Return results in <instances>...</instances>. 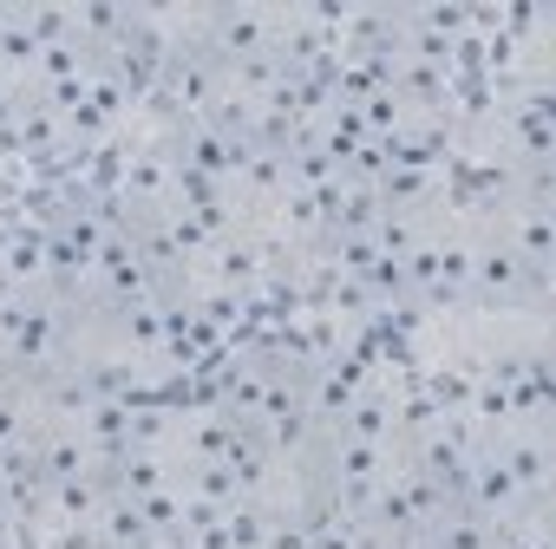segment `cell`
Returning a JSON list of instances; mask_svg holds the SVG:
<instances>
[{"label":"cell","instance_id":"7c38bea8","mask_svg":"<svg viewBox=\"0 0 556 549\" xmlns=\"http://www.w3.org/2000/svg\"><path fill=\"white\" fill-rule=\"evenodd\" d=\"M308 549H380L354 516H321L315 529H308Z\"/></svg>","mask_w":556,"mask_h":549},{"label":"cell","instance_id":"6da1fadb","mask_svg":"<svg viewBox=\"0 0 556 549\" xmlns=\"http://www.w3.org/2000/svg\"><path fill=\"white\" fill-rule=\"evenodd\" d=\"M484 235H497L536 282H549V261H556V222H549V170H523L510 177V190L491 203V216L478 222Z\"/></svg>","mask_w":556,"mask_h":549},{"label":"cell","instance_id":"8992f818","mask_svg":"<svg viewBox=\"0 0 556 549\" xmlns=\"http://www.w3.org/2000/svg\"><path fill=\"white\" fill-rule=\"evenodd\" d=\"M497 464L510 471V484L523 490V503H549L556 497V438H549V425H510L497 445Z\"/></svg>","mask_w":556,"mask_h":549},{"label":"cell","instance_id":"4fadbf2b","mask_svg":"<svg viewBox=\"0 0 556 549\" xmlns=\"http://www.w3.org/2000/svg\"><path fill=\"white\" fill-rule=\"evenodd\" d=\"M144 549H170V542H144Z\"/></svg>","mask_w":556,"mask_h":549},{"label":"cell","instance_id":"277c9868","mask_svg":"<svg viewBox=\"0 0 556 549\" xmlns=\"http://www.w3.org/2000/svg\"><path fill=\"white\" fill-rule=\"evenodd\" d=\"M465 308H491V315H510V308H549V282L536 274L484 229H471V274H465Z\"/></svg>","mask_w":556,"mask_h":549},{"label":"cell","instance_id":"ba28073f","mask_svg":"<svg viewBox=\"0 0 556 549\" xmlns=\"http://www.w3.org/2000/svg\"><path fill=\"white\" fill-rule=\"evenodd\" d=\"M40 432H47V419H40L34 386L0 373V458H27L40 445Z\"/></svg>","mask_w":556,"mask_h":549},{"label":"cell","instance_id":"8fae6325","mask_svg":"<svg viewBox=\"0 0 556 549\" xmlns=\"http://www.w3.org/2000/svg\"><path fill=\"white\" fill-rule=\"evenodd\" d=\"M40 47H60V40H73V8H53V0H14L8 8Z\"/></svg>","mask_w":556,"mask_h":549},{"label":"cell","instance_id":"5b68a950","mask_svg":"<svg viewBox=\"0 0 556 549\" xmlns=\"http://www.w3.org/2000/svg\"><path fill=\"white\" fill-rule=\"evenodd\" d=\"M458 503L484 523V529H510L530 503H523V490L510 484V471L497 464V451L491 445H478L471 451V464H465V484H458Z\"/></svg>","mask_w":556,"mask_h":549},{"label":"cell","instance_id":"30bf717a","mask_svg":"<svg viewBox=\"0 0 556 549\" xmlns=\"http://www.w3.org/2000/svg\"><path fill=\"white\" fill-rule=\"evenodd\" d=\"M144 542H151V529H144V516H138L131 497H105V510L79 536V549H144Z\"/></svg>","mask_w":556,"mask_h":549},{"label":"cell","instance_id":"7a4b0ae2","mask_svg":"<svg viewBox=\"0 0 556 549\" xmlns=\"http://www.w3.org/2000/svg\"><path fill=\"white\" fill-rule=\"evenodd\" d=\"M445 503H452V497H445L439 484H426V477L400 458V464L380 477V490L354 510V523H361L380 549H406V542H419V536L439 523V510H445Z\"/></svg>","mask_w":556,"mask_h":549},{"label":"cell","instance_id":"3957f363","mask_svg":"<svg viewBox=\"0 0 556 549\" xmlns=\"http://www.w3.org/2000/svg\"><path fill=\"white\" fill-rule=\"evenodd\" d=\"M282 40V8H262V0H223V8H190V47L210 66H242L262 60Z\"/></svg>","mask_w":556,"mask_h":549},{"label":"cell","instance_id":"52a82bcc","mask_svg":"<svg viewBox=\"0 0 556 549\" xmlns=\"http://www.w3.org/2000/svg\"><path fill=\"white\" fill-rule=\"evenodd\" d=\"M471 451H478V445H471V438L458 432V419H445V425H432L426 438H413V445H406L400 458H406V464H413V471H419L426 484H439L445 497H458V484H465V464H471Z\"/></svg>","mask_w":556,"mask_h":549},{"label":"cell","instance_id":"9c48e42d","mask_svg":"<svg viewBox=\"0 0 556 549\" xmlns=\"http://www.w3.org/2000/svg\"><path fill=\"white\" fill-rule=\"evenodd\" d=\"M341 438H354V445H393L400 451V419H393V386H367L354 406H348V419H341Z\"/></svg>","mask_w":556,"mask_h":549}]
</instances>
